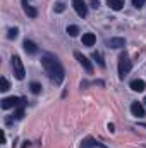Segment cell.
Segmentation results:
<instances>
[{
  "mask_svg": "<svg viewBox=\"0 0 146 148\" xmlns=\"http://www.w3.org/2000/svg\"><path fill=\"white\" fill-rule=\"evenodd\" d=\"M41 66L43 69L46 71L48 77L55 83V84H60L65 77V73H64V67L60 64V60L55 57V55H50V53H45L41 57Z\"/></svg>",
  "mask_w": 146,
  "mask_h": 148,
  "instance_id": "6da1fadb",
  "label": "cell"
},
{
  "mask_svg": "<svg viewBox=\"0 0 146 148\" xmlns=\"http://www.w3.org/2000/svg\"><path fill=\"white\" fill-rule=\"evenodd\" d=\"M131 67H132V64H131V59H129L127 52H122L120 57H119V77L124 79V77L129 74Z\"/></svg>",
  "mask_w": 146,
  "mask_h": 148,
  "instance_id": "7a4b0ae2",
  "label": "cell"
},
{
  "mask_svg": "<svg viewBox=\"0 0 146 148\" xmlns=\"http://www.w3.org/2000/svg\"><path fill=\"white\" fill-rule=\"evenodd\" d=\"M12 71H14L16 79H19V81L24 79L26 71H24V66H23V60H21L19 55H14V57H12Z\"/></svg>",
  "mask_w": 146,
  "mask_h": 148,
  "instance_id": "3957f363",
  "label": "cell"
},
{
  "mask_svg": "<svg viewBox=\"0 0 146 148\" xmlns=\"http://www.w3.org/2000/svg\"><path fill=\"white\" fill-rule=\"evenodd\" d=\"M24 105V98H17V97H7L2 100V109H12V107H19Z\"/></svg>",
  "mask_w": 146,
  "mask_h": 148,
  "instance_id": "277c9868",
  "label": "cell"
},
{
  "mask_svg": "<svg viewBox=\"0 0 146 148\" xmlns=\"http://www.w3.org/2000/svg\"><path fill=\"white\" fill-rule=\"evenodd\" d=\"M74 57H76V59L79 60V64H81V66L86 69V73H89V74L93 73V64L88 60V57H84L81 52H76V53H74Z\"/></svg>",
  "mask_w": 146,
  "mask_h": 148,
  "instance_id": "5b68a950",
  "label": "cell"
},
{
  "mask_svg": "<svg viewBox=\"0 0 146 148\" xmlns=\"http://www.w3.org/2000/svg\"><path fill=\"white\" fill-rule=\"evenodd\" d=\"M72 5H74V10L77 12L79 17H86V14H88V7H86L84 0H72Z\"/></svg>",
  "mask_w": 146,
  "mask_h": 148,
  "instance_id": "8992f818",
  "label": "cell"
},
{
  "mask_svg": "<svg viewBox=\"0 0 146 148\" xmlns=\"http://www.w3.org/2000/svg\"><path fill=\"white\" fill-rule=\"evenodd\" d=\"M81 148H107V147H103L102 143H98L96 140H93L91 136H88V138H84V140H83Z\"/></svg>",
  "mask_w": 146,
  "mask_h": 148,
  "instance_id": "52a82bcc",
  "label": "cell"
},
{
  "mask_svg": "<svg viewBox=\"0 0 146 148\" xmlns=\"http://www.w3.org/2000/svg\"><path fill=\"white\" fill-rule=\"evenodd\" d=\"M105 45L110 47V48H122L126 45V40L124 38H110V40L105 41Z\"/></svg>",
  "mask_w": 146,
  "mask_h": 148,
  "instance_id": "ba28073f",
  "label": "cell"
},
{
  "mask_svg": "<svg viewBox=\"0 0 146 148\" xmlns=\"http://www.w3.org/2000/svg\"><path fill=\"white\" fill-rule=\"evenodd\" d=\"M131 112H132V115H136V117H145V107H143L139 102H132Z\"/></svg>",
  "mask_w": 146,
  "mask_h": 148,
  "instance_id": "9c48e42d",
  "label": "cell"
},
{
  "mask_svg": "<svg viewBox=\"0 0 146 148\" xmlns=\"http://www.w3.org/2000/svg\"><path fill=\"white\" fill-rule=\"evenodd\" d=\"M96 43V36L93 33H84L83 35V45L84 47H93Z\"/></svg>",
  "mask_w": 146,
  "mask_h": 148,
  "instance_id": "30bf717a",
  "label": "cell"
},
{
  "mask_svg": "<svg viewBox=\"0 0 146 148\" xmlns=\"http://www.w3.org/2000/svg\"><path fill=\"white\" fill-rule=\"evenodd\" d=\"M23 47H24V50H26L28 53H36V52H38L36 43H35V41H31V40H24Z\"/></svg>",
  "mask_w": 146,
  "mask_h": 148,
  "instance_id": "8fae6325",
  "label": "cell"
},
{
  "mask_svg": "<svg viewBox=\"0 0 146 148\" xmlns=\"http://www.w3.org/2000/svg\"><path fill=\"white\" fill-rule=\"evenodd\" d=\"M131 88L134 90V91H145V88H146V83L143 81V79H134V81H131Z\"/></svg>",
  "mask_w": 146,
  "mask_h": 148,
  "instance_id": "7c38bea8",
  "label": "cell"
},
{
  "mask_svg": "<svg viewBox=\"0 0 146 148\" xmlns=\"http://www.w3.org/2000/svg\"><path fill=\"white\" fill-rule=\"evenodd\" d=\"M23 10H24V12H26V14H28L29 17H36V16H38V10L35 9V7L28 5V2H26V0L23 2Z\"/></svg>",
  "mask_w": 146,
  "mask_h": 148,
  "instance_id": "4fadbf2b",
  "label": "cell"
},
{
  "mask_svg": "<svg viewBox=\"0 0 146 148\" xmlns=\"http://www.w3.org/2000/svg\"><path fill=\"white\" fill-rule=\"evenodd\" d=\"M107 3H108V7L112 10H120L126 2H124V0H107Z\"/></svg>",
  "mask_w": 146,
  "mask_h": 148,
  "instance_id": "5bb4252c",
  "label": "cell"
},
{
  "mask_svg": "<svg viewBox=\"0 0 146 148\" xmlns=\"http://www.w3.org/2000/svg\"><path fill=\"white\" fill-rule=\"evenodd\" d=\"M96 62H98V66L100 67H105V60H103V57H102V53L100 52H93V55H91Z\"/></svg>",
  "mask_w": 146,
  "mask_h": 148,
  "instance_id": "9a60e30c",
  "label": "cell"
},
{
  "mask_svg": "<svg viewBox=\"0 0 146 148\" xmlns=\"http://www.w3.org/2000/svg\"><path fill=\"white\" fill-rule=\"evenodd\" d=\"M23 115H24V105H19V107H17V110L14 112V115H12V119H16V121H19V119H23Z\"/></svg>",
  "mask_w": 146,
  "mask_h": 148,
  "instance_id": "2e32d148",
  "label": "cell"
},
{
  "mask_svg": "<svg viewBox=\"0 0 146 148\" xmlns=\"http://www.w3.org/2000/svg\"><path fill=\"white\" fill-rule=\"evenodd\" d=\"M67 33H69V35H71V36H77V35H79V28H77V26H67Z\"/></svg>",
  "mask_w": 146,
  "mask_h": 148,
  "instance_id": "e0dca14e",
  "label": "cell"
},
{
  "mask_svg": "<svg viewBox=\"0 0 146 148\" xmlns=\"http://www.w3.org/2000/svg\"><path fill=\"white\" fill-rule=\"evenodd\" d=\"M29 88H31V91H33L35 95L41 93V84H40V83H31V84H29Z\"/></svg>",
  "mask_w": 146,
  "mask_h": 148,
  "instance_id": "ac0fdd59",
  "label": "cell"
},
{
  "mask_svg": "<svg viewBox=\"0 0 146 148\" xmlns=\"http://www.w3.org/2000/svg\"><path fill=\"white\" fill-rule=\"evenodd\" d=\"M17 35H19V29H17V28H12V29H9V35H7V38H9V40H16V38H17Z\"/></svg>",
  "mask_w": 146,
  "mask_h": 148,
  "instance_id": "d6986e66",
  "label": "cell"
},
{
  "mask_svg": "<svg viewBox=\"0 0 146 148\" xmlns=\"http://www.w3.org/2000/svg\"><path fill=\"white\" fill-rule=\"evenodd\" d=\"M9 88H10V86H9V81H7L5 77H2V79H0V90H2V91H7Z\"/></svg>",
  "mask_w": 146,
  "mask_h": 148,
  "instance_id": "ffe728a7",
  "label": "cell"
},
{
  "mask_svg": "<svg viewBox=\"0 0 146 148\" xmlns=\"http://www.w3.org/2000/svg\"><path fill=\"white\" fill-rule=\"evenodd\" d=\"M145 3H146V0H132V5H134L136 9H141Z\"/></svg>",
  "mask_w": 146,
  "mask_h": 148,
  "instance_id": "44dd1931",
  "label": "cell"
},
{
  "mask_svg": "<svg viewBox=\"0 0 146 148\" xmlns=\"http://www.w3.org/2000/svg\"><path fill=\"white\" fill-rule=\"evenodd\" d=\"M55 10H57V12H64V10H65V5H64L62 2H57V3H55Z\"/></svg>",
  "mask_w": 146,
  "mask_h": 148,
  "instance_id": "7402d4cb",
  "label": "cell"
},
{
  "mask_svg": "<svg viewBox=\"0 0 146 148\" xmlns=\"http://www.w3.org/2000/svg\"><path fill=\"white\" fill-rule=\"evenodd\" d=\"M91 7L93 9H98L100 7V0H91Z\"/></svg>",
  "mask_w": 146,
  "mask_h": 148,
  "instance_id": "603a6c76",
  "label": "cell"
},
{
  "mask_svg": "<svg viewBox=\"0 0 146 148\" xmlns=\"http://www.w3.org/2000/svg\"><path fill=\"white\" fill-rule=\"evenodd\" d=\"M108 131H110V133H113V131H115V126H113V124H108Z\"/></svg>",
  "mask_w": 146,
  "mask_h": 148,
  "instance_id": "cb8c5ba5",
  "label": "cell"
},
{
  "mask_svg": "<svg viewBox=\"0 0 146 148\" xmlns=\"http://www.w3.org/2000/svg\"><path fill=\"white\" fill-rule=\"evenodd\" d=\"M145 103H146V97H145Z\"/></svg>",
  "mask_w": 146,
  "mask_h": 148,
  "instance_id": "d4e9b609",
  "label": "cell"
},
{
  "mask_svg": "<svg viewBox=\"0 0 146 148\" xmlns=\"http://www.w3.org/2000/svg\"><path fill=\"white\" fill-rule=\"evenodd\" d=\"M26 2H28V0H26Z\"/></svg>",
  "mask_w": 146,
  "mask_h": 148,
  "instance_id": "484cf974",
  "label": "cell"
}]
</instances>
